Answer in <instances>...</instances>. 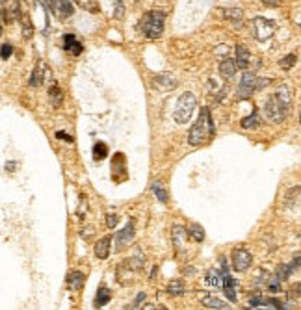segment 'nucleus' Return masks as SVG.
I'll list each match as a JSON object with an SVG mask.
<instances>
[{
    "label": "nucleus",
    "instance_id": "1a4fd4ad",
    "mask_svg": "<svg viewBox=\"0 0 301 310\" xmlns=\"http://www.w3.org/2000/svg\"><path fill=\"white\" fill-rule=\"evenodd\" d=\"M134 234H136V232H134V223L130 221L121 232L116 234V251H123L126 245L134 240Z\"/></svg>",
    "mask_w": 301,
    "mask_h": 310
},
{
    "label": "nucleus",
    "instance_id": "6e6552de",
    "mask_svg": "<svg viewBox=\"0 0 301 310\" xmlns=\"http://www.w3.org/2000/svg\"><path fill=\"white\" fill-rule=\"evenodd\" d=\"M47 4L58 19H69L75 13V6L71 0H47Z\"/></svg>",
    "mask_w": 301,
    "mask_h": 310
},
{
    "label": "nucleus",
    "instance_id": "6ab92c4d",
    "mask_svg": "<svg viewBox=\"0 0 301 310\" xmlns=\"http://www.w3.org/2000/svg\"><path fill=\"white\" fill-rule=\"evenodd\" d=\"M110 245H112V238L106 236V238H102L97 242L95 245V254H97V258L100 260H106L110 256Z\"/></svg>",
    "mask_w": 301,
    "mask_h": 310
},
{
    "label": "nucleus",
    "instance_id": "dca6fc26",
    "mask_svg": "<svg viewBox=\"0 0 301 310\" xmlns=\"http://www.w3.org/2000/svg\"><path fill=\"white\" fill-rule=\"evenodd\" d=\"M223 17H225L229 23H233L236 28H242L243 11L240 8H227L225 11H223Z\"/></svg>",
    "mask_w": 301,
    "mask_h": 310
},
{
    "label": "nucleus",
    "instance_id": "f8f14e48",
    "mask_svg": "<svg viewBox=\"0 0 301 310\" xmlns=\"http://www.w3.org/2000/svg\"><path fill=\"white\" fill-rule=\"evenodd\" d=\"M63 49H65L69 54H73V56H80L84 51L82 43L76 39V35L73 34H65L63 35Z\"/></svg>",
    "mask_w": 301,
    "mask_h": 310
},
{
    "label": "nucleus",
    "instance_id": "393cba45",
    "mask_svg": "<svg viewBox=\"0 0 301 310\" xmlns=\"http://www.w3.org/2000/svg\"><path fill=\"white\" fill-rule=\"evenodd\" d=\"M242 128H245V130H255V128H259L260 126V115L259 112H253L251 115H247L245 119H242Z\"/></svg>",
    "mask_w": 301,
    "mask_h": 310
},
{
    "label": "nucleus",
    "instance_id": "f257e3e1",
    "mask_svg": "<svg viewBox=\"0 0 301 310\" xmlns=\"http://www.w3.org/2000/svg\"><path fill=\"white\" fill-rule=\"evenodd\" d=\"M292 108V89L286 84H283L277 89L264 104V115L270 123H283L284 119L288 117Z\"/></svg>",
    "mask_w": 301,
    "mask_h": 310
},
{
    "label": "nucleus",
    "instance_id": "f3484780",
    "mask_svg": "<svg viewBox=\"0 0 301 310\" xmlns=\"http://www.w3.org/2000/svg\"><path fill=\"white\" fill-rule=\"evenodd\" d=\"M236 71H238V67H236V61H233L231 58L223 59V61L219 63V75L223 76V78H227V80L234 78Z\"/></svg>",
    "mask_w": 301,
    "mask_h": 310
},
{
    "label": "nucleus",
    "instance_id": "c756f323",
    "mask_svg": "<svg viewBox=\"0 0 301 310\" xmlns=\"http://www.w3.org/2000/svg\"><path fill=\"white\" fill-rule=\"evenodd\" d=\"M169 295H175V297H179V295H182L184 292H186V288H184V282L182 281H171L169 284H167V290H166Z\"/></svg>",
    "mask_w": 301,
    "mask_h": 310
},
{
    "label": "nucleus",
    "instance_id": "72a5a7b5",
    "mask_svg": "<svg viewBox=\"0 0 301 310\" xmlns=\"http://www.w3.org/2000/svg\"><path fill=\"white\" fill-rule=\"evenodd\" d=\"M152 193L156 195V199H158L160 202H167V199H169L166 188L160 184V182H154V184H152Z\"/></svg>",
    "mask_w": 301,
    "mask_h": 310
},
{
    "label": "nucleus",
    "instance_id": "79ce46f5",
    "mask_svg": "<svg viewBox=\"0 0 301 310\" xmlns=\"http://www.w3.org/2000/svg\"><path fill=\"white\" fill-rule=\"evenodd\" d=\"M268 84H270V78H257L255 87H257V89H262V87H266Z\"/></svg>",
    "mask_w": 301,
    "mask_h": 310
},
{
    "label": "nucleus",
    "instance_id": "5701e85b",
    "mask_svg": "<svg viewBox=\"0 0 301 310\" xmlns=\"http://www.w3.org/2000/svg\"><path fill=\"white\" fill-rule=\"evenodd\" d=\"M67 284H69L71 290L78 292L84 286V273H80V271H71V273L67 275Z\"/></svg>",
    "mask_w": 301,
    "mask_h": 310
},
{
    "label": "nucleus",
    "instance_id": "9d476101",
    "mask_svg": "<svg viewBox=\"0 0 301 310\" xmlns=\"http://www.w3.org/2000/svg\"><path fill=\"white\" fill-rule=\"evenodd\" d=\"M152 87L158 91H171L177 87V80L171 75H158L152 80Z\"/></svg>",
    "mask_w": 301,
    "mask_h": 310
},
{
    "label": "nucleus",
    "instance_id": "423d86ee",
    "mask_svg": "<svg viewBox=\"0 0 301 310\" xmlns=\"http://www.w3.org/2000/svg\"><path fill=\"white\" fill-rule=\"evenodd\" d=\"M253 264V254L245 247H236L233 251V269L238 273L247 271Z\"/></svg>",
    "mask_w": 301,
    "mask_h": 310
},
{
    "label": "nucleus",
    "instance_id": "4468645a",
    "mask_svg": "<svg viewBox=\"0 0 301 310\" xmlns=\"http://www.w3.org/2000/svg\"><path fill=\"white\" fill-rule=\"evenodd\" d=\"M249 58H251L249 49L245 45H236V67L242 69V71H247Z\"/></svg>",
    "mask_w": 301,
    "mask_h": 310
},
{
    "label": "nucleus",
    "instance_id": "a211bd4d",
    "mask_svg": "<svg viewBox=\"0 0 301 310\" xmlns=\"http://www.w3.org/2000/svg\"><path fill=\"white\" fill-rule=\"evenodd\" d=\"M300 186H296L292 190L286 192V197H284V208L290 210V208H298L300 206Z\"/></svg>",
    "mask_w": 301,
    "mask_h": 310
},
{
    "label": "nucleus",
    "instance_id": "f03ea898",
    "mask_svg": "<svg viewBox=\"0 0 301 310\" xmlns=\"http://www.w3.org/2000/svg\"><path fill=\"white\" fill-rule=\"evenodd\" d=\"M214 132H216V126H214L212 117H210V110L203 108L201 110V115L192 125L190 132H188V143H190L192 147H199V145H203L209 138H212Z\"/></svg>",
    "mask_w": 301,
    "mask_h": 310
},
{
    "label": "nucleus",
    "instance_id": "c9c22d12",
    "mask_svg": "<svg viewBox=\"0 0 301 310\" xmlns=\"http://www.w3.org/2000/svg\"><path fill=\"white\" fill-rule=\"evenodd\" d=\"M268 292L270 293H277V292H281V281L277 279V277H271V279H268Z\"/></svg>",
    "mask_w": 301,
    "mask_h": 310
},
{
    "label": "nucleus",
    "instance_id": "20e7f679",
    "mask_svg": "<svg viewBox=\"0 0 301 310\" xmlns=\"http://www.w3.org/2000/svg\"><path fill=\"white\" fill-rule=\"evenodd\" d=\"M195 106H197V99L195 95L190 91L182 93L177 101L175 112H173V119H175L179 125H186L190 119H192L193 112H195Z\"/></svg>",
    "mask_w": 301,
    "mask_h": 310
},
{
    "label": "nucleus",
    "instance_id": "ea45409f",
    "mask_svg": "<svg viewBox=\"0 0 301 310\" xmlns=\"http://www.w3.org/2000/svg\"><path fill=\"white\" fill-rule=\"evenodd\" d=\"M117 223H119V216H116V214H108V216H106V225H108V228H116Z\"/></svg>",
    "mask_w": 301,
    "mask_h": 310
},
{
    "label": "nucleus",
    "instance_id": "37998d69",
    "mask_svg": "<svg viewBox=\"0 0 301 310\" xmlns=\"http://www.w3.org/2000/svg\"><path fill=\"white\" fill-rule=\"evenodd\" d=\"M56 138H58V140H65L67 143H73V138L69 134H65V132H56Z\"/></svg>",
    "mask_w": 301,
    "mask_h": 310
},
{
    "label": "nucleus",
    "instance_id": "a878e982",
    "mask_svg": "<svg viewBox=\"0 0 301 310\" xmlns=\"http://www.w3.org/2000/svg\"><path fill=\"white\" fill-rule=\"evenodd\" d=\"M207 284L210 286H221V281H223V273L219 271L217 268H210L209 271H207Z\"/></svg>",
    "mask_w": 301,
    "mask_h": 310
},
{
    "label": "nucleus",
    "instance_id": "412c9836",
    "mask_svg": "<svg viewBox=\"0 0 301 310\" xmlns=\"http://www.w3.org/2000/svg\"><path fill=\"white\" fill-rule=\"evenodd\" d=\"M221 284H223V292H225L227 299L236 303V284H234L233 277H229L225 273V275H223V281H221Z\"/></svg>",
    "mask_w": 301,
    "mask_h": 310
},
{
    "label": "nucleus",
    "instance_id": "bb28decb",
    "mask_svg": "<svg viewBox=\"0 0 301 310\" xmlns=\"http://www.w3.org/2000/svg\"><path fill=\"white\" fill-rule=\"evenodd\" d=\"M49 97H50V102H52L54 108H58L60 104H61V101H63V93H61V89H60V85L56 84V82L50 85Z\"/></svg>",
    "mask_w": 301,
    "mask_h": 310
},
{
    "label": "nucleus",
    "instance_id": "473e14b6",
    "mask_svg": "<svg viewBox=\"0 0 301 310\" xmlns=\"http://www.w3.org/2000/svg\"><path fill=\"white\" fill-rule=\"evenodd\" d=\"M32 35H33L32 21H30L28 15H23V37H25V39H32Z\"/></svg>",
    "mask_w": 301,
    "mask_h": 310
},
{
    "label": "nucleus",
    "instance_id": "b1692460",
    "mask_svg": "<svg viewBox=\"0 0 301 310\" xmlns=\"http://www.w3.org/2000/svg\"><path fill=\"white\" fill-rule=\"evenodd\" d=\"M126 264H128L130 269H134V271H140V269H143V264H145V256H143V253L140 251V249H136V251H134V256L126 260Z\"/></svg>",
    "mask_w": 301,
    "mask_h": 310
},
{
    "label": "nucleus",
    "instance_id": "aec40b11",
    "mask_svg": "<svg viewBox=\"0 0 301 310\" xmlns=\"http://www.w3.org/2000/svg\"><path fill=\"white\" fill-rule=\"evenodd\" d=\"M201 301H203V307H207V309H214V310L231 309V307H229L225 301H221V299H219V297H216V295H205Z\"/></svg>",
    "mask_w": 301,
    "mask_h": 310
},
{
    "label": "nucleus",
    "instance_id": "a19ab883",
    "mask_svg": "<svg viewBox=\"0 0 301 310\" xmlns=\"http://www.w3.org/2000/svg\"><path fill=\"white\" fill-rule=\"evenodd\" d=\"M11 52H13V47H11V45H4V47L0 49V58L8 59L9 56H11Z\"/></svg>",
    "mask_w": 301,
    "mask_h": 310
},
{
    "label": "nucleus",
    "instance_id": "ddd939ff",
    "mask_svg": "<svg viewBox=\"0 0 301 310\" xmlns=\"http://www.w3.org/2000/svg\"><path fill=\"white\" fill-rule=\"evenodd\" d=\"M171 240H173V245H175L177 251H182L184 247H186V240H188L186 228L181 225L173 226V230H171Z\"/></svg>",
    "mask_w": 301,
    "mask_h": 310
},
{
    "label": "nucleus",
    "instance_id": "cd10ccee",
    "mask_svg": "<svg viewBox=\"0 0 301 310\" xmlns=\"http://www.w3.org/2000/svg\"><path fill=\"white\" fill-rule=\"evenodd\" d=\"M112 299V292H110L108 288H99V292H97V297H95V307L99 309V307H104L106 303H110Z\"/></svg>",
    "mask_w": 301,
    "mask_h": 310
},
{
    "label": "nucleus",
    "instance_id": "c03bdc74",
    "mask_svg": "<svg viewBox=\"0 0 301 310\" xmlns=\"http://www.w3.org/2000/svg\"><path fill=\"white\" fill-rule=\"evenodd\" d=\"M143 299H145V292H140V293H138V297H136V301H134V309H136V307H138V305H140Z\"/></svg>",
    "mask_w": 301,
    "mask_h": 310
},
{
    "label": "nucleus",
    "instance_id": "4c0bfd02",
    "mask_svg": "<svg viewBox=\"0 0 301 310\" xmlns=\"http://www.w3.org/2000/svg\"><path fill=\"white\" fill-rule=\"evenodd\" d=\"M114 2H116V9L112 11V15H114V19H121L125 15V6L121 0H114Z\"/></svg>",
    "mask_w": 301,
    "mask_h": 310
},
{
    "label": "nucleus",
    "instance_id": "e433bc0d",
    "mask_svg": "<svg viewBox=\"0 0 301 310\" xmlns=\"http://www.w3.org/2000/svg\"><path fill=\"white\" fill-rule=\"evenodd\" d=\"M247 305H249V309H259V307L266 305V299H262V295H253V297H249Z\"/></svg>",
    "mask_w": 301,
    "mask_h": 310
},
{
    "label": "nucleus",
    "instance_id": "0eeeda50",
    "mask_svg": "<svg viewBox=\"0 0 301 310\" xmlns=\"http://www.w3.org/2000/svg\"><path fill=\"white\" fill-rule=\"evenodd\" d=\"M257 76L253 75V73H243L242 75V80H240V84H238V89H236V97L238 99H249L253 93L257 91Z\"/></svg>",
    "mask_w": 301,
    "mask_h": 310
},
{
    "label": "nucleus",
    "instance_id": "a18cd8bd",
    "mask_svg": "<svg viewBox=\"0 0 301 310\" xmlns=\"http://www.w3.org/2000/svg\"><path fill=\"white\" fill-rule=\"evenodd\" d=\"M264 4H268V6H277L279 4V0H262Z\"/></svg>",
    "mask_w": 301,
    "mask_h": 310
},
{
    "label": "nucleus",
    "instance_id": "9b49d317",
    "mask_svg": "<svg viewBox=\"0 0 301 310\" xmlns=\"http://www.w3.org/2000/svg\"><path fill=\"white\" fill-rule=\"evenodd\" d=\"M298 268H300V254H296V258H294L292 264H279V266H277V271H275V277L283 282V281H286L288 277H292V273Z\"/></svg>",
    "mask_w": 301,
    "mask_h": 310
},
{
    "label": "nucleus",
    "instance_id": "c85d7f7f",
    "mask_svg": "<svg viewBox=\"0 0 301 310\" xmlns=\"http://www.w3.org/2000/svg\"><path fill=\"white\" fill-rule=\"evenodd\" d=\"M186 232H188V238H192L193 242L201 243L205 240V228L201 225H190V228Z\"/></svg>",
    "mask_w": 301,
    "mask_h": 310
},
{
    "label": "nucleus",
    "instance_id": "4be33fe9",
    "mask_svg": "<svg viewBox=\"0 0 301 310\" xmlns=\"http://www.w3.org/2000/svg\"><path fill=\"white\" fill-rule=\"evenodd\" d=\"M4 15L8 23H13L21 15V9H19V0H8V6L4 9Z\"/></svg>",
    "mask_w": 301,
    "mask_h": 310
},
{
    "label": "nucleus",
    "instance_id": "7ed1b4c3",
    "mask_svg": "<svg viewBox=\"0 0 301 310\" xmlns=\"http://www.w3.org/2000/svg\"><path fill=\"white\" fill-rule=\"evenodd\" d=\"M164 25H166V13L160 9H152L147 11L140 21V30L143 32L145 37L149 39H158L164 34Z\"/></svg>",
    "mask_w": 301,
    "mask_h": 310
},
{
    "label": "nucleus",
    "instance_id": "f704fd0d",
    "mask_svg": "<svg viewBox=\"0 0 301 310\" xmlns=\"http://www.w3.org/2000/svg\"><path fill=\"white\" fill-rule=\"evenodd\" d=\"M123 154H116V158L112 160V171H119V173H125V166H123Z\"/></svg>",
    "mask_w": 301,
    "mask_h": 310
},
{
    "label": "nucleus",
    "instance_id": "58836bf2",
    "mask_svg": "<svg viewBox=\"0 0 301 310\" xmlns=\"http://www.w3.org/2000/svg\"><path fill=\"white\" fill-rule=\"evenodd\" d=\"M268 279H270V275H268V271H266V269H262V271H259V275H257V279H255V282H257V286L266 284Z\"/></svg>",
    "mask_w": 301,
    "mask_h": 310
},
{
    "label": "nucleus",
    "instance_id": "7c9ffc66",
    "mask_svg": "<svg viewBox=\"0 0 301 310\" xmlns=\"http://www.w3.org/2000/svg\"><path fill=\"white\" fill-rule=\"evenodd\" d=\"M108 156V147H106V143H95V147H93V158L100 162V160H104Z\"/></svg>",
    "mask_w": 301,
    "mask_h": 310
},
{
    "label": "nucleus",
    "instance_id": "2f4dec72",
    "mask_svg": "<svg viewBox=\"0 0 301 310\" xmlns=\"http://www.w3.org/2000/svg\"><path fill=\"white\" fill-rule=\"evenodd\" d=\"M296 61H298V56H296V54H286L283 59H279V67L283 69V71H290V69L296 65Z\"/></svg>",
    "mask_w": 301,
    "mask_h": 310
},
{
    "label": "nucleus",
    "instance_id": "2eb2a0df",
    "mask_svg": "<svg viewBox=\"0 0 301 310\" xmlns=\"http://www.w3.org/2000/svg\"><path fill=\"white\" fill-rule=\"evenodd\" d=\"M45 75H47V65H45L43 61H39V63L35 65V69H33L32 76H30V85H32V87H39V85L45 82Z\"/></svg>",
    "mask_w": 301,
    "mask_h": 310
},
{
    "label": "nucleus",
    "instance_id": "39448f33",
    "mask_svg": "<svg viewBox=\"0 0 301 310\" xmlns=\"http://www.w3.org/2000/svg\"><path fill=\"white\" fill-rule=\"evenodd\" d=\"M277 25L271 19L266 17H255L251 21V34L257 41H268L271 35L275 34Z\"/></svg>",
    "mask_w": 301,
    "mask_h": 310
}]
</instances>
